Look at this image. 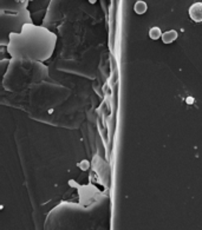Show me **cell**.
<instances>
[{
    "label": "cell",
    "mask_w": 202,
    "mask_h": 230,
    "mask_svg": "<svg viewBox=\"0 0 202 230\" xmlns=\"http://www.w3.org/2000/svg\"><path fill=\"white\" fill-rule=\"evenodd\" d=\"M189 17L194 20L195 23H201L202 21V2H194L190 5L188 10Z\"/></svg>",
    "instance_id": "2"
},
{
    "label": "cell",
    "mask_w": 202,
    "mask_h": 230,
    "mask_svg": "<svg viewBox=\"0 0 202 230\" xmlns=\"http://www.w3.org/2000/svg\"><path fill=\"white\" fill-rule=\"evenodd\" d=\"M8 52L14 58H28L32 60H45L56 45V36L46 28L26 24L20 33H10Z\"/></svg>",
    "instance_id": "1"
},
{
    "label": "cell",
    "mask_w": 202,
    "mask_h": 230,
    "mask_svg": "<svg viewBox=\"0 0 202 230\" xmlns=\"http://www.w3.org/2000/svg\"><path fill=\"white\" fill-rule=\"evenodd\" d=\"M187 103H193V98H187Z\"/></svg>",
    "instance_id": "6"
},
{
    "label": "cell",
    "mask_w": 202,
    "mask_h": 230,
    "mask_svg": "<svg viewBox=\"0 0 202 230\" xmlns=\"http://www.w3.org/2000/svg\"><path fill=\"white\" fill-rule=\"evenodd\" d=\"M177 36L179 33L176 32L175 30H170V31H167L162 34V41L164 44H171L173 41H175L177 39Z\"/></svg>",
    "instance_id": "3"
},
{
    "label": "cell",
    "mask_w": 202,
    "mask_h": 230,
    "mask_svg": "<svg viewBox=\"0 0 202 230\" xmlns=\"http://www.w3.org/2000/svg\"><path fill=\"white\" fill-rule=\"evenodd\" d=\"M147 8H148V6H147V2H145V1L138 0V1L135 2V6H134L135 12L137 14H140V15L145 13V12H147Z\"/></svg>",
    "instance_id": "4"
},
{
    "label": "cell",
    "mask_w": 202,
    "mask_h": 230,
    "mask_svg": "<svg viewBox=\"0 0 202 230\" xmlns=\"http://www.w3.org/2000/svg\"><path fill=\"white\" fill-rule=\"evenodd\" d=\"M162 34L163 33L161 32V28L160 27H151L150 30H149V37L151 38L153 40H157V39H160L162 37Z\"/></svg>",
    "instance_id": "5"
}]
</instances>
